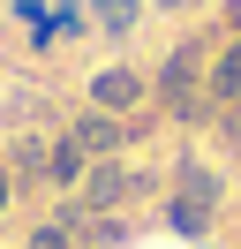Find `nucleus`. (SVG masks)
<instances>
[{
	"mask_svg": "<svg viewBox=\"0 0 241 249\" xmlns=\"http://www.w3.org/2000/svg\"><path fill=\"white\" fill-rule=\"evenodd\" d=\"M204 68H211V46L204 38H181L158 61V76H151L158 113H173V121H219V106H211V91H204Z\"/></svg>",
	"mask_w": 241,
	"mask_h": 249,
	"instance_id": "nucleus-1",
	"label": "nucleus"
},
{
	"mask_svg": "<svg viewBox=\"0 0 241 249\" xmlns=\"http://www.w3.org/2000/svg\"><path fill=\"white\" fill-rule=\"evenodd\" d=\"M158 189V174H136V166H120V159H98V166L83 174V212H128L136 196H151Z\"/></svg>",
	"mask_w": 241,
	"mask_h": 249,
	"instance_id": "nucleus-2",
	"label": "nucleus"
},
{
	"mask_svg": "<svg viewBox=\"0 0 241 249\" xmlns=\"http://www.w3.org/2000/svg\"><path fill=\"white\" fill-rule=\"evenodd\" d=\"M83 98H90V113H136L151 98V76L143 68H128V61H105V68H90V83H83Z\"/></svg>",
	"mask_w": 241,
	"mask_h": 249,
	"instance_id": "nucleus-3",
	"label": "nucleus"
},
{
	"mask_svg": "<svg viewBox=\"0 0 241 249\" xmlns=\"http://www.w3.org/2000/svg\"><path fill=\"white\" fill-rule=\"evenodd\" d=\"M128 136H136V128L113 121V113H75V121H68V143L90 159V166H98V159H120V151H128Z\"/></svg>",
	"mask_w": 241,
	"mask_h": 249,
	"instance_id": "nucleus-4",
	"label": "nucleus"
},
{
	"mask_svg": "<svg viewBox=\"0 0 241 249\" xmlns=\"http://www.w3.org/2000/svg\"><path fill=\"white\" fill-rule=\"evenodd\" d=\"M173 196H181V204H204V212H219V204H226V174L211 166V159H181V166H173Z\"/></svg>",
	"mask_w": 241,
	"mask_h": 249,
	"instance_id": "nucleus-5",
	"label": "nucleus"
},
{
	"mask_svg": "<svg viewBox=\"0 0 241 249\" xmlns=\"http://www.w3.org/2000/svg\"><path fill=\"white\" fill-rule=\"evenodd\" d=\"M204 91H211V106H234V98H241V38H226V46L211 53Z\"/></svg>",
	"mask_w": 241,
	"mask_h": 249,
	"instance_id": "nucleus-6",
	"label": "nucleus"
},
{
	"mask_svg": "<svg viewBox=\"0 0 241 249\" xmlns=\"http://www.w3.org/2000/svg\"><path fill=\"white\" fill-rule=\"evenodd\" d=\"M83 174H90V159L75 151V143H68V128H60V136H53V151H45V181H53V189H83Z\"/></svg>",
	"mask_w": 241,
	"mask_h": 249,
	"instance_id": "nucleus-7",
	"label": "nucleus"
},
{
	"mask_svg": "<svg viewBox=\"0 0 241 249\" xmlns=\"http://www.w3.org/2000/svg\"><path fill=\"white\" fill-rule=\"evenodd\" d=\"M83 8H90V23H98L105 38H128L136 23H143V8H151V0H83Z\"/></svg>",
	"mask_w": 241,
	"mask_h": 249,
	"instance_id": "nucleus-8",
	"label": "nucleus"
},
{
	"mask_svg": "<svg viewBox=\"0 0 241 249\" xmlns=\"http://www.w3.org/2000/svg\"><path fill=\"white\" fill-rule=\"evenodd\" d=\"M211 219H219V212H204V204H181V196H166V234H181V242H204V234H211Z\"/></svg>",
	"mask_w": 241,
	"mask_h": 249,
	"instance_id": "nucleus-9",
	"label": "nucleus"
},
{
	"mask_svg": "<svg viewBox=\"0 0 241 249\" xmlns=\"http://www.w3.org/2000/svg\"><path fill=\"white\" fill-rule=\"evenodd\" d=\"M45 151H53V143H38V136L8 143V174H15V181H45Z\"/></svg>",
	"mask_w": 241,
	"mask_h": 249,
	"instance_id": "nucleus-10",
	"label": "nucleus"
},
{
	"mask_svg": "<svg viewBox=\"0 0 241 249\" xmlns=\"http://www.w3.org/2000/svg\"><path fill=\"white\" fill-rule=\"evenodd\" d=\"M45 23H53V46H68V38L90 31V8H83V0H53V16H45Z\"/></svg>",
	"mask_w": 241,
	"mask_h": 249,
	"instance_id": "nucleus-11",
	"label": "nucleus"
},
{
	"mask_svg": "<svg viewBox=\"0 0 241 249\" xmlns=\"http://www.w3.org/2000/svg\"><path fill=\"white\" fill-rule=\"evenodd\" d=\"M23 249H75V234L60 227V219H45V227H30V242Z\"/></svg>",
	"mask_w": 241,
	"mask_h": 249,
	"instance_id": "nucleus-12",
	"label": "nucleus"
},
{
	"mask_svg": "<svg viewBox=\"0 0 241 249\" xmlns=\"http://www.w3.org/2000/svg\"><path fill=\"white\" fill-rule=\"evenodd\" d=\"M219 136H226V143H241V98H234V106H219Z\"/></svg>",
	"mask_w": 241,
	"mask_h": 249,
	"instance_id": "nucleus-13",
	"label": "nucleus"
},
{
	"mask_svg": "<svg viewBox=\"0 0 241 249\" xmlns=\"http://www.w3.org/2000/svg\"><path fill=\"white\" fill-rule=\"evenodd\" d=\"M15 204V174H8V159H0V212Z\"/></svg>",
	"mask_w": 241,
	"mask_h": 249,
	"instance_id": "nucleus-14",
	"label": "nucleus"
},
{
	"mask_svg": "<svg viewBox=\"0 0 241 249\" xmlns=\"http://www.w3.org/2000/svg\"><path fill=\"white\" fill-rule=\"evenodd\" d=\"M219 23H226V31L241 38V0H226V16H219Z\"/></svg>",
	"mask_w": 241,
	"mask_h": 249,
	"instance_id": "nucleus-15",
	"label": "nucleus"
},
{
	"mask_svg": "<svg viewBox=\"0 0 241 249\" xmlns=\"http://www.w3.org/2000/svg\"><path fill=\"white\" fill-rule=\"evenodd\" d=\"M151 8H166V16H181V8H189V0H151Z\"/></svg>",
	"mask_w": 241,
	"mask_h": 249,
	"instance_id": "nucleus-16",
	"label": "nucleus"
}]
</instances>
